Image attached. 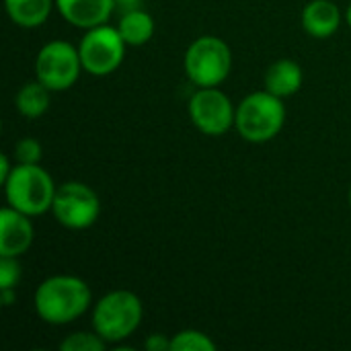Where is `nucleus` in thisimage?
<instances>
[{
	"instance_id": "nucleus-14",
	"label": "nucleus",
	"mask_w": 351,
	"mask_h": 351,
	"mask_svg": "<svg viewBox=\"0 0 351 351\" xmlns=\"http://www.w3.org/2000/svg\"><path fill=\"white\" fill-rule=\"evenodd\" d=\"M6 12L19 27L33 29L47 21L53 0H4Z\"/></svg>"
},
{
	"instance_id": "nucleus-19",
	"label": "nucleus",
	"mask_w": 351,
	"mask_h": 351,
	"mask_svg": "<svg viewBox=\"0 0 351 351\" xmlns=\"http://www.w3.org/2000/svg\"><path fill=\"white\" fill-rule=\"evenodd\" d=\"M41 154H43L41 144L35 138H23L14 146V156H16L19 165H39Z\"/></svg>"
},
{
	"instance_id": "nucleus-15",
	"label": "nucleus",
	"mask_w": 351,
	"mask_h": 351,
	"mask_svg": "<svg viewBox=\"0 0 351 351\" xmlns=\"http://www.w3.org/2000/svg\"><path fill=\"white\" fill-rule=\"evenodd\" d=\"M117 29L128 45H144L154 33V21L144 10H132L119 21Z\"/></svg>"
},
{
	"instance_id": "nucleus-5",
	"label": "nucleus",
	"mask_w": 351,
	"mask_h": 351,
	"mask_svg": "<svg viewBox=\"0 0 351 351\" xmlns=\"http://www.w3.org/2000/svg\"><path fill=\"white\" fill-rule=\"evenodd\" d=\"M232 68L230 47L212 35H204L195 39L185 53V70L187 76L202 88L218 86L226 80Z\"/></svg>"
},
{
	"instance_id": "nucleus-13",
	"label": "nucleus",
	"mask_w": 351,
	"mask_h": 351,
	"mask_svg": "<svg viewBox=\"0 0 351 351\" xmlns=\"http://www.w3.org/2000/svg\"><path fill=\"white\" fill-rule=\"evenodd\" d=\"M302 86V68L292 60H280L265 72V90L284 99L298 93Z\"/></svg>"
},
{
	"instance_id": "nucleus-10",
	"label": "nucleus",
	"mask_w": 351,
	"mask_h": 351,
	"mask_svg": "<svg viewBox=\"0 0 351 351\" xmlns=\"http://www.w3.org/2000/svg\"><path fill=\"white\" fill-rule=\"evenodd\" d=\"M33 224L27 214L4 208L0 212V257H21L33 245Z\"/></svg>"
},
{
	"instance_id": "nucleus-24",
	"label": "nucleus",
	"mask_w": 351,
	"mask_h": 351,
	"mask_svg": "<svg viewBox=\"0 0 351 351\" xmlns=\"http://www.w3.org/2000/svg\"><path fill=\"white\" fill-rule=\"evenodd\" d=\"M115 2H121V4H136V2H140V0H115Z\"/></svg>"
},
{
	"instance_id": "nucleus-23",
	"label": "nucleus",
	"mask_w": 351,
	"mask_h": 351,
	"mask_svg": "<svg viewBox=\"0 0 351 351\" xmlns=\"http://www.w3.org/2000/svg\"><path fill=\"white\" fill-rule=\"evenodd\" d=\"M0 292H2V304L4 306H10L14 302V298H16V288H4Z\"/></svg>"
},
{
	"instance_id": "nucleus-8",
	"label": "nucleus",
	"mask_w": 351,
	"mask_h": 351,
	"mask_svg": "<svg viewBox=\"0 0 351 351\" xmlns=\"http://www.w3.org/2000/svg\"><path fill=\"white\" fill-rule=\"evenodd\" d=\"M51 212L62 226L70 230H82L95 224L101 212V204L88 185L70 181L58 187Z\"/></svg>"
},
{
	"instance_id": "nucleus-2",
	"label": "nucleus",
	"mask_w": 351,
	"mask_h": 351,
	"mask_svg": "<svg viewBox=\"0 0 351 351\" xmlns=\"http://www.w3.org/2000/svg\"><path fill=\"white\" fill-rule=\"evenodd\" d=\"M4 191L10 208L27 216H39L51 210L58 187L39 165H19L4 181Z\"/></svg>"
},
{
	"instance_id": "nucleus-9",
	"label": "nucleus",
	"mask_w": 351,
	"mask_h": 351,
	"mask_svg": "<svg viewBox=\"0 0 351 351\" xmlns=\"http://www.w3.org/2000/svg\"><path fill=\"white\" fill-rule=\"evenodd\" d=\"M189 115L193 125L208 136H222L237 121V111L230 99L216 86H206L191 97Z\"/></svg>"
},
{
	"instance_id": "nucleus-20",
	"label": "nucleus",
	"mask_w": 351,
	"mask_h": 351,
	"mask_svg": "<svg viewBox=\"0 0 351 351\" xmlns=\"http://www.w3.org/2000/svg\"><path fill=\"white\" fill-rule=\"evenodd\" d=\"M21 280V265L16 257H0V290L16 288Z\"/></svg>"
},
{
	"instance_id": "nucleus-11",
	"label": "nucleus",
	"mask_w": 351,
	"mask_h": 351,
	"mask_svg": "<svg viewBox=\"0 0 351 351\" xmlns=\"http://www.w3.org/2000/svg\"><path fill=\"white\" fill-rule=\"evenodd\" d=\"M115 0H56L60 14L74 27L93 29L105 25Z\"/></svg>"
},
{
	"instance_id": "nucleus-6",
	"label": "nucleus",
	"mask_w": 351,
	"mask_h": 351,
	"mask_svg": "<svg viewBox=\"0 0 351 351\" xmlns=\"http://www.w3.org/2000/svg\"><path fill=\"white\" fill-rule=\"evenodd\" d=\"M125 45L128 43L115 27L99 25L88 29L78 47L82 68L93 76H107L115 72L123 60Z\"/></svg>"
},
{
	"instance_id": "nucleus-3",
	"label": "nucleus",
	"mask_w": 351,
	"mask_h": 351,
	"mask_svg": "<svg viewBox=\"0 0 351 351\" xmlns=\"http://www.w3.org/2000/svg\"><path fill=\"white\" fill-rule=\"evenodd\" d=\"M286 121V109L282 99L269 90H259L243 99L237 109V130L247 142H269L280 134Z\"/></svg>"
},
{
	"instance_id": "nucleus-1",
	"label": "nucleus",
	"mask_w": 351,
	"mask_h": 351,
	"mask_svg": "<svg viewBox=\"0 0 351 351\" xmlns=\"http://www.w3.org/2000/svg\"><path fill=\"white\" fill-rule=\"evenodd\" d=\"M88 286L74 276H53L39 284L35 292V311L49 325L76 321L90 306Z\"/></svg>"
},
{
	"instance_id": "nucleus-22",
	"label": "nucleus",
	"mask_w": 351,
	"mask_h": 351,
	"mask_svg": "<svg viewBox=\"0 0 351 351\" xmlns=\"http://www.w3.org/2000/svg\"><path fill=\"white\" fill-rule=\"evenodd\" d=\"M12 173V169H10V162H8V156L6 154H2L0 156V181L4 183L6 179H8V175Z\"/></svg>"
},
{
	"instance_id": "nucleus-25",
	"label": "nucleus",
	"mask_w": 351,
	"mask_h": 351,
	"mask_svg": "<svg viewBox=\"0 0 351 351\" xmlns=\"http://www.w3.org/2000/svg\"><path fill=\"white\" fill-rule=\"evenodd\" d=\"M346 19H348V25L351 27V4L348 6V14H346Z\"/></svg>"
},
{
	"instance_id": "nucleus-16",
	"label": "nucleus",
	"mask_w": 351,
	"mask_h": 351,
	"mask_svg": "<svg viewBox=\"0 0 351 351\" xmlns=\"http://www.w3.org/2000/svg\"><path fill=\"white\" fill-rule=\"evenodd\" d=\"M16 109L25 115V117H39L47 111L49 107V88L45 84H41L39 80L35 82H27L19 93H16Z\"/></svg>"
},
{
	"instance_id": "nucleus-21",
	"label": "nucleus",
	"mask_w": 351,
	"mask_h": 351,
	"mask_svg": "<svg viewBox=\"0 0 351 351\" xmlns=\"http://www.w3.org/2000/svg\"><path fill=\"white\" fill-rule=\"evenodd\" d=\"M144 348H146L148 351L171 350V341H169V339H165V335H158V333H154V335H150V337L146 339Z\"/></svg>"
},
{
	"instance_id": "nucleus-17",
	"label": "nucleus",
	"mask_w": 351,
	"mask_h": 351,
	"mask_svg": "<svg viewBox=\"0 0 351 351\" xmlns=\"http://www.w3.org/2000/svg\"><path fill=\"white\" fill-rule=\"evenodd\" d=\"M216 343L199 331H181L171 339V351H214Z\"/></svg>"
},
{
	"instance_id": "nucleus-18",
	"label": "nucleus",
	"mask_w": 351,
	"mask_h": 351,
	"mask_svg": "<svg viewBox=\"0 0 351 351\" xmlns=\"http://www.w3.org/2000/svg\"><path fill=\"white\" fill-rule=\"evenodd\" d=\"M105 339L99 333H74L68 339L60 343L62 351H103L105 350Z\"/></svg>"
},
{
	"instance_id": "nucleus-7",
	"label": "nucleus",
	"mask_w": 351,
	"mask_h": 351,
	"mask_svg": "<svg viewBox=\"0 0 351 351\" xmlns=\"http://www.w3.org/2000/svg\"><path fill=\"white\" fill-rule=\"evenodd\" d=\"M82 62L78 49H74L66 41H49L45 43L35 60L37 80L45 84L49 90H66L70 88L80 74Z\"/></svg>"
},
{
	"instance_id": "nucleus-12",
	"label": "nucleus",
	"mask_w": 351,
	"mask_h": 351,
	"mask_svg": "<svg viewBox=\"0 0 351 351\" xmlns=\"http://www.w3.org/2000/svg\"><path fill=\"white\" fill-rule=\"evenodd\" d=\"M341 23V10L331 0H313L304 6L302 25L308 35L313 37H329L337 31Z\"/></svg>"
},
{
	"instance_id": "nucleus-26",
	"label": "nucleus",
	"mask_w": 351,
	"mask_h": 351,
	"mask_svg": "<svg viewBox=\"0 0 351 351\" xmlns=\"http://www.w3.org/2000/svg\"><path fill=\"white\" fill-rule=\"evenodd\" d=\"M350 204H351V191H350Z\"/></svg>"
},
{
	"instance_id": "nucleus-4",
	"label": "nucleus",
	"mask_w": 351,
	"mask_h": 351,
	"mask_svg": "<svg viewBox=\"0 0 351 351\" xmlns=\"http://www.w3.org/2000/svg\"><path fill=\"white\" fill-rule=\"evenodd\" d=\"M142 321V302L130 290L105 294L93 313V327L107 343H117L130 337Z\"/></svg>"
}]
</instances>
